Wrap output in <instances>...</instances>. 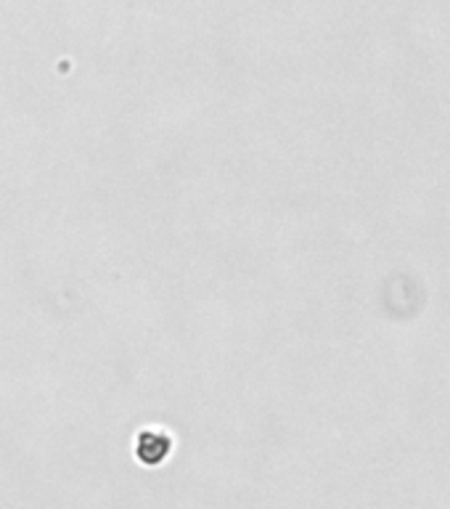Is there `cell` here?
Segmentation results:
<instances>
[{"label":"cell","instance_id":"cell-1","mask_svg":"<svg viewBox=\"0 0 450 509\" xmlns=\"http://www.w3.org/2000/svg\"><path fill=\"white\" fill-rule=\"evenodd\" d=\"M170 451H173V438L159 427H146L135 438V456L149 467L162 464L170 456Z\"/></svg>","mask_w":450,"mask_h":509}]
</instances>
